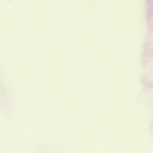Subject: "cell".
Returning <instances> with one entry per match:
<instances>
[]
</instances>
